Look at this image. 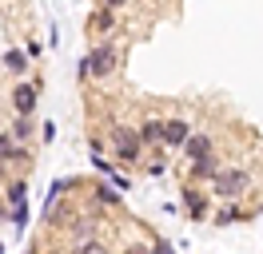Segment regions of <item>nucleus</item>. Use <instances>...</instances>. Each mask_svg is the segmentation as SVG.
Masks as SVG:
<instances>
[{"label":"nucleus","mask_w":263,"mask_h":254,"mask_svg":"<svg viewBox=\"0 0 263 254\" xmlns=\"http://www.w3.org/2000/svg\"><path fill=\"white\" fill-rule=\"evenodd\" d=\"M247 183H251V175L239 171V167H228V171L212 175V190L219 195V199H239V195L247 190Z\"/></svg>","instance_id":"f257e3e1"},{"label":"nucleus","mask_w":263,"mask_h":254,"mask_svg":"<svg viewBox=\"0 0 263 254\" xmlns=\"http://www.w3.org/2000/svg\"><path fill=\"white\" fill-rule=\"evenodd\" d=\"M112 139H116V159H120V163H136V159L144 155L140 135H136V131H128V127H116Z\"/></svg>","instance_id":"f03ea898"},{"label":"nucleus","mask_w":263,"mask_h":254,"mask_svg":"<svg viewBox=\"0 0 263 254\" xmlns=\"http://www.w3.org/2000/svg\"><path fill=\"white\" fill-rule=\"evenodd\" d=\"M84 64H88V76H96V79L112 76V68H116V48H112V44L92 48V52L84 56Z\"/></svg>","instance_id":"7ed1b4c3"},{"label":"nucleus","mask_w":263,"mask_h":254,"mask_svg":"<svg viewBox=\"0 0 263 254\" xmlns=\"http://www.w3.org/2000/svg\"><path fill=\"white\" fill-rule=\"evenodd\" d=\"M36 83H16V88H12V103H16V111L20 115H32L36 111Z\"/></svg>","instance_id":"20e7f679"},{"label":"nucleus","mask_w":263,"mask_h":254,"mask_svg":"<svg viewBox=\"0 0 263 254\" xmlns=\"http://www.w3.org/2000/svg\"><path fill=\"white\" fill-rule=\"evenodd\" d=\"M187 135H192V123H187V119H167L164 123V143L167 147H180Z\"/></svg>","instance_id":"39448f33"},{"label":"nucleus","mask_w":263,"mask_h":254,"mask_svg":"<svg viewBox=\"0 0 263 254\" xmlns=\"http://www.w3.org/2000/svg\"><path fill=\"white\" fill-rule=\"evenodd\" d=\"M24 159H28V151L16 147V139L8 131H0V163H24Z\"/></svg>","instance_id":"423d86ee"},{"label":"nucleus","mask_w":263,"mask_h":254,"mask_svg":"<svg viewBox=\"0 0 263 254\" xmlns=\"http://www.w3.org/2000/svg\"><path fill=\"white\" fill-rule=\"evenodd\" d=\"M180 147L187 151V159H203V155H212V139H208V135H187Z\"/></svg>","instance_id":"0eeeda50"},{"label":"nucleus","mask_w":263,"mask_h":254,"mask_svg":"<svg viewBox=\"0 0 263 254\" xmlns=\"http://www.w3.org/2000/svg\"><path fill=\"white\" fill-rule=\"evenodd\" d=\"M136 135H140V143H164V119H144Z\"/></svg>","instance_id":"6e6552de"},{"label":"nucleus","mask_w":263,"mask_h":254,"mask_svg":"<svg viewBox=\"0 0 263 254\" xmlns=\"http://www.w3.org/2000/svg\"><path fill=\"white\" fill-rule=\"evenodd\" d=\"M219 171V159L215 155H203V159H192V175L196 179H212V175Z\"/></svg>","instance_id":"1a4fd4ad"},{"label":"nucleus","mask_w":263,"mask_h":254,"mask_svg":"<svg viewBox=\"0 0 263 254\" xmlns=\"http://www.w3.org/2000/svg\"><path fill=\"white\" fill-rule=\"evenodd\" d=\"M183 206L192 210V219H203V215H208V203L199 199L196 190H183Z\"/></svg>","instance_id":"9d476101"},{"label":"nucleus","mask_w":263,"mask_h":254,"mask_svg":"<svg viewBox=\"0 0 263 254\" xmlns=\"http://www.w3.org/2000/svg\"><path fill=\"white\" fill-rule=\"evenodd\" d=\"M4 68H8V72H24V68H28V52H16V48L4 52Z\"/></svg>","instance_id":"9b49d317"},{"label":"nucleus","mask_w":263,"mask_h":254,"mask_svg":"<svg viewBox=\"0 0 263 254\" xmlns=\"http://www.w3.org/2000/svg\"><path fill=\"white\" fill-rule=\"evenodd\" d=\"M32 135V115H20L16 111V123H12V139H28Z\"/></svg>","instance_id":"f8f14e48"},{"label":"nucleus","mask_w":263,"mask_h":254,"mask_svg":"<svg viewBox=\"0 0 263 254\" xmlns=\"http://www.w3.org/2000/svg\"><path fill=\"white\" fill-rule=\"evenodd\" d=\"M24 199H28V183H24V179H12V183H8V203H24Z\"/></svg>","instance_id":"ddd939ff"},{"label":"nucleus","mask_w":263,"mask_h":254,"mask_svg":"<svg viewBox=\"0 0 263 254\" xmlns=\"http://www.w3.org/2000/svg\"><path fill=\"white\" fill-rule=\"evenodd\" d=\"M239 219H243V215H239V206H223V210L215 215V222H219V226H228V222H239Z\"/></svg>","instance_id":"4468645a"},{"label":"nucleus","mask_w":263,"mask_h":254,"mask_svg":"<svg viewBox=\"0 0 263 254\" xmlns=\"http://www.w3.org/2000/svg\"><path fill=\"white\" fill-rule=\"evenodd\" d=\"M92 28H96V32H108V28H112V8H104V12H96V20H92Z\"/></svg>","instance_id":"2eb2a0df"},{"label":"nucleus","mask_w":263,"mask_h":254,"mask_svg":"<svg viewBox=\"0 0 263 254\" xmlns=\"http://www.w3.org/2000/svg\"><path fill=\"white\" fill-rule=\"evenodd\" d=\"M96 199H100V203H108V206H116V203H120V190H112V187H96Z\"/></svg>","instance_id":"dca6fc26"},{"label":"nucleus","mask_w":263,"mask_h":254,"mask_svg":"<svg viewBox=\"0 0 263 254\" xmlns=\"http://www.w3.org/2000/svg\"><path fill=\"white\" fill-rule=\"evenodd\" d=\"M128 0H104V8H124Z\"/></svg>","instance_id":"f3484780"},{"label":"nucleus","mask_w":263,"mask_h":254,"mask_svg":"<svg viewBox=\"0 0 263 254\" xmlns=\"http://www.w3.org/2000/svg\"><path fill=\"white\" fill-rule=\"evenodd\" d=\"M0 219H4V206H0Z\"/></svg>","instance_id":"a211bd4d"},{"label":"nucleus","mask_w":263,"mask_h":254,"mask_svg":"<svg viewBox=\"0 0 263 254\" xmlns=\"http://www.w3.org/2000/svg\"><path fill=\"white\" fill-rule=\"evenodd\" d=\"M0 179H4V167H0Z\"/></svg>","instance_id":"6ab92c4d"},{"label":"nucleus","mask_w":263,"mask_h":254,"mask_svg":"<svg viewBox=\"0 0 263 254\" xmlns=\"http://www.w3.org/2000/svg\"><path fill=\"white\" fill-rule=\"evenodd\" d=\"M0 254H4V246H0Z\"/></svg>","instance_id":"aec40b11"}]
</instances>
